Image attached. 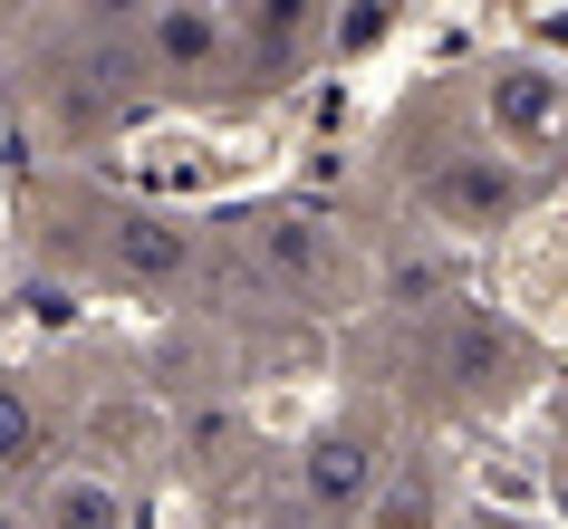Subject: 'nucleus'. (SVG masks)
<instances>
[{"label": "nucleus", "instance_id": "f257e3e1", "mask_svg": "<svg viewBox=\"0 0 568 529\" xmlns=\"http://www.w3.org/2000/svg\"><path fill=\"white\" fill-rule=\"evenodd\" d=\"M415 376H424V395L453 405V414H501L510 395L539 376V347L520 327H501L491 308H473V298H424Z\"/></svg>", "mask_w": 568, "mask_h": 529}, {"label": "nucleus", "instance_id": "f03ea898", "mask_svg": "<svg viewBox=\"0 0 568 529\" xmlns=\"http://www.w3.org/2000/svg\"><path fill=\"white\" fill-rule=\"evenodd\" d=\"M539 193H549V174L501 145H481V135L434 145L415 164V212H424V232H444V241H501L510 222H530Z\"/></svg>", "mask_w": 568, "mask_h": 529}, {"label": "nucleus", "instance_id": "7ed1b4c3", "mask_svg": "<svg viewBox=\"0 0 568 529\" xmlns=\"http://www.w3.org/2000/svg\"><path fill=\"white\" fill-rule=\"evenodd\" d=\"M125 30H135L154 96H183V106L251 96V59H241V30L222 0H145V10H125Z\"/></svg>", "mask_w": 568, "mask_h": 529}, {"label": "nucleus", "instance_id": "20e7f679", "mask_svg": "<svg viewBox=\"0 0 568 529\" xmlns=\"http://www.w3.org/2000/svg\"><path fill=\"white\" fill-rule=\"evenodd\" d=\"M395 471V434L376 424V414H328L318 434H300V452H290V500H300L308 529H357L366 510H376V491H386Z\"/></svg>", "mask_w": 568, "mask_h": 529}, {"label": "nucleus", "instance_id": "39448f33", "mask_svg": "<svg viewBox=\"0 0 568 529\" xmlns=\"http://www.w3.org/2000/svg\"><path fill=\"white\" fill-rule=\"evenodd\" d=\"M88 261L116 289H193L212 269V232L164 203H88Z\"/></svg>", "mask_w": 568, "mask_h": 529}, {"label": "nucleus", "instance_id": "423d86ee", "mask_svg": "<svg viewBox=\"0 0 568 529\" xmlns=\"http://www.w3.org/2000/svg\"><path fill=\"white\" fill-rule=\"evenodd\" d=\"M473 116H481V145L520 154L539 174H559V145H568V68L520 49V59H491L473 78Z\"/></svg>", "mask_w": 568, "mask_h": 529}, {"label": "nucleus", "instance_id": "0eeeda50", "mask_svg": "<svg viewBox=\"0 0 568 529\" xmlns=\"http://www.w3.org/2000/svg\"><path fill=\"white\" fill-rule=\"evenodd\" d=\"M232 251H241V269H251V289H270V298H318L328 269H337L328 222H318V212H290V203L251 212L232 232Z\"/></svg>", "mask_w": 568, "mask_h": 529}, {"label": "nucleus", "instance_id": "6e6552de", "mask_svg": "<svg viewBox=\"0 0 568 529\" xmlns=\"http://www.w3.org/2000/svg\"><path fill=\"white\" fill-rule=\"evenodd\" d=\"M241 59H251V96L290 88L300 68H328V0H232Z\"/></svg>", "mask_w": 568, "mask_h": 529}, {"label": "nucleus", "instance_id": "1a4fd4ad", "mask_svg": "<svg viewBox=\"0 0 568 529\" xmlns=\"http://www.w3.org/2000/svg\"><path fill=\"white\" fill-rule=\"evenodd\" d=\"M20 510H30V529H135L125 481H116V471H97V462H49Z\"/></svg>", "mask_w": 568, "mask_h": 529}, {"label": "nucleus", "instance_id": "9d476101", "mask_svg": "<svg viewBox=\"0 0 568 529\" xmlns=\"http://www.w3.org/2000/svg\"><path fill=\"white\" fill-rule=\"evenodd\" d=\"M357 529H463L453 520V481L434 452H395L386 471V491H376V510H366Z\"/></svg>", "mask_w": 568, "mask_h": 529}, {"label": "nucleus", "instance_id": "9b49d317", "mask_svg": "<svg viewBox=\"0 0 568 529\" xmlns=\"http://www.w3.org/2000/svg\"><path fill=\"white\" fill-rule=\"evenodd\" d=\"M39 442H49L39 395L20 376H0V481H10V471H49V462H39Z\"/></svg>", "mask_w": 568, "mask_h": 529}, {"label": "nucleus", "instance_id": "f8f14e48", "mask_svg": "<svg viewBox=\"0 0 568 529\" xmlns=\"http://www.w3.org/2000/svg\"><path fill=\"white\" fill-rule=\"evenodd\" d=\"M395 0H347V10H328V68H347V59H376L395 39Z\"/></svg>", "mask_w": 568, "mask_h": 529}, {"label": "nucleus", "instance_id": "ddd939ff", "mask_svg": "<svg viewBox=\"0 0 568 529\" xmlns=\"http://www.w3.org/2000/svg\"><path fill=\"white\" fill-rule=\"evenodd\" d=\"M463 529H549V520H530V510H463Z\"/></svg>", "mask_w": 568, "mask_h": 529}, {"label": "nucleus", "instance_id": "4468645a", "mask_svg": "<svg viewBox=\"0 0 568 529\" xmlns=\"http://www.w3.org/2000/svg\"><path fill=\"white\" fill-rule=\"evenodd\" d=\"M0 529H30V510H10V500H0Z\"/></svg>", "mask_w": 568, "mask_h": 529}, {"label": "nucleus", "instance_id": "2eb2a0df", "mask_svg": "<svg viewBox=\"0 0 568 529\" xmlns=\"http://www.w3.org/2000/svg\"><path fill=\"white\" fill-rule=\"evenodd\" d=\"M559 174H568V145H559Z\"/></svg>", "mask_w": 568, "mask_h": 529}]
</instances>
